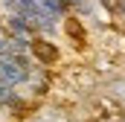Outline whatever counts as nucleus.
Here are the masks:
<instances>
[{
	"instance_id": "nucleus-1",
	"label": "nucleus",
	"mask_w": 125,
	"mask_h": 122,
	"mask_svg": "<svg viewBox=\"0 0 125 122\" xmlns=\"http://www.w3.org/2000/svg\"><path fill=\"white\" fill-rule=\"evenodd\" d=\"M29 52L35 55V61L41 67H52V64H58V58H61L58 47L52 41H47V38H32L29 41Z\"/></svg>"
},
{
	"instance_id": "nucleus-2",
	"label": "nucleus",
	"mask_w": 125,
	"mask_h": 122,
	"mask_svg": "<svg viewBox=\"0 0 125 122\" xmlns=\"http://www.w3.org/2000/svg\"><path fill=\"white\" fill-rule=\"evenodd\" d=\"M6 26H9V32H12L15 38H23V41H32V38H35V35H32L35 29L29 26V20H26V18H21V15H15V12L9 15Z\"/></svg>"
},
{
	"instance_id": "nucleus-3",
	"label": "nucleus",
	"mask_w": 125,
	"mask_h": 122,
	"mask_svg": "<svg viewBox=\"0 0 125 122\" xmlns=\"http://www.w3.org/2000/svg\"><path fill=\"white\" fill-rule=\"evenodd\" d=\"M64 32L73 38V47H76V50H82V47L87 44V32H84V23H82L79 18H67V23H64Z\"/></svg>"
},
{
	"instance_id": "nucleus-4",
	"label": "nucleus",
	"mask_w": 125,
	"mask_h": 122,
	"mask_svg": "<svg viewBox=\"0 0 125 122\" xmlns=\"http://www.w3.org/2000/svg\"><path fill=\"white\" fill-rule=\"evenodd\" d=\"M108 96L116 105H125V79H111L108 81Z\"/></svg>"
},
{
	"instance_id": "nucleus-5",
	"label": "nucleus",
	"mask_w": 125,
	"mask_h": 122,
	"mask_svg": "<svg viewBox=\"0 0 125 122\" xmlns=\"http://www.w3.org/2000/svg\"><path fill=\"white\" fill-rule=\"evenodd\" d=\"M35 122H70V116H67V113H61V111H44Z\"/></svg>"
}]
</instances>
